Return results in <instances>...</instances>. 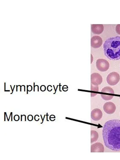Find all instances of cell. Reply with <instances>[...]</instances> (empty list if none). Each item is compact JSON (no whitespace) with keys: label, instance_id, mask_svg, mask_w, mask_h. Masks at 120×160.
I'll list each match as a JSON object with an SVG mask.
<instances>
[{"label":"cell","instance_id":"cell-1","mask_svg":"<svg viewBox=\"0 0 120 160\" xmlns=\"http://www.w3.org/2000/svg\"><path fill=\"white\" fill-rule=\"evenodd\" d=\"M103 137L106 148L113 151H120V120L106 122L103 127Z\"/></svg>","mask_w":120,"mask_h":160},{"label":"cell","instance_id":"cell-2","mask_svg":"<svg viewBox=\"0 0 120 160\" xmlns=\"http://www.w3.org/2000/svg\"><path fill=\"white\" fill-rule=\"evenodd\" d=\"M104 54L111 60L120 59V36L108 39L104 44Z\"/></svg>","mask_w":120,"mask_h":160},{"label":"cell","instance_id":"cell-3","mask_svg":"<svg viewBox=\"0 0 120 160\" xmlns=\"http://www.w3.org/2000/svg\"><path fill=\"white\" fill-rule=\"evenodd\" d=\"M120 80V75L116 72L110 73L106 78L107 83L110 86L116 85L119 82Z\"/></svg>","mask_w":120,"mask_h":160},{"label":"cell","instance_id":"cell-4","mask_svg":"<svg viewBox=\"0 0 120 160\" xmlns=\"http://www.w3.org/2000/svg\"><path fill=\"white\" fill-rule=\"evenodd\" d=\"M96 66L99 71L105 72L107 71L110 68V64L106 60L100 58L97 60Z\"/></svg>","mask_w":120,"mask_h":160},{"label":"cell","instance_id":"cell-5","mask_svg":"<svg viewBox=\"0 0 120 160\" xmlns=\"http://www.w3.org/2000/svg\"><path fill=\"white\" fill-rule=\"evenodd\" d=\"M102 93H106V94H101V95L102 98L104 99L105 101H109L111 100L114 97V96L112 95L114 94V91L113 89L110 88V87H105L102 89L101 91Z\"/></svg>","mask_w":120,"mask_h":160},{"label":"cell","instance_id":"cell-6","mask_svg":"<svg viewBox=\"0 0 120 160\" xmlns=\"http://www.w3.org/2000/svg\"><path fill=\"white\" fill-rule=\"evenodd\" d=\"M91 84L98 86L102 83V77L98 73H93L91 75Z\"/></svg>","mask_w":120,"mask_h":160},{"label":"cell","instance_id":"cell-7","mask_svg":"<svg viewBox=\"0 0 120 160\" xmlns=\"http://www.w3.org/2000/svg\"><path fill=\"white\" fill-rule=\"evenodd\" d=\"M103 43L102 39L98 36L92 37L91 39V46L94 48H98Z\"/></svg>","mask_w":120,"mask_h":160},{"label":"cell","instance_id":"cell-8","mask_svg":"<svg viewBox=\"0 0 120 160\" xmlns=\"http://www.w3.org/2000/svg\"><path fill=\"white\" fill-rule=\"evenodd\" d=\"M103 108L104 112L109 114H113L116 111V105L111 102H107L104 104Z\"/></svg>","mask_w":120,"mask_h":160},{"label":"cell","instance_id":"cell-9","mask_svg":"<svg viewBox=\"0 0 120 160\" xmlns=\"http://www.w3.org/2000/svg\"><path fill=\"white\" fill-rule=\"evenodd\" d=\"M103 117V113L102 111L98 108H95L91 112V118L94 121H99Z\"/></svg>","mask_w":120,"mask_h":160},{"label":"cell","instance_id":"cell-10","mask_svg":"<svg viewBox=\"0 0 120 160\" xmlns=\"http://www.w3.org/2000/svg\"><path fill=\"white\" fill-rule=\"evenodd\" d=\"M104 151V147L101 143L97 142L91 145V152H103Z\"/></svg>","mask_w":120,"mask_h":160},{"label":"cell","instance_id":"cell-11","mask_svg":"<svg viewBox=\"0 0 120 160\" xmlns=\"http://www.w3.org/2000/svg\"><path fill=\"white\" fill-rule=\"evenodd\" d=\"M104 30V27L102 24H92L91 25V31L94 34H101L103 33Z\"/></svg>","mask_w":120,"mask_h":160},{"label":"cell","instance_id":"cell-12","mask_svg":"<svg viewBox=\"0 0 120 160\" xmlns=\"http://www.w3.org/2000/svg\"><path fill=\"white\" fill-rule=\"evenodd\" d=\"M99 135L98 132L96 131H91V143H92L97 141Z\"/></svg>","mask_w":120,"mask_h":160},{"label":"cell","instance_id":"cell-13","mask_svg":"<svg viewBox=\"0 0 120 160\" xmlns=\"http://www.w3.org/2000/svg\"><path fill=\"white\" fill-rule=\"evenodd\" d=\"M91 90L94 91H98V88L97 86H94L91 84Z\"/></svg>","mask_w":120,"mask_h":160},{"label":"cell","instance_id":"cell-14","mask_svg":"<svg viewBox=\"0 0 120 160\" xmlns=\"http://www.w3.org/2000/svg\"><path fill=\"white\" fill-rule=\"evenodd\" d=\"M116 32L120 35V24H117L116 26Z\"/></svg>","mask_w":120,"mask_h":160},{"label":"cell","instance_id":"cell-15","mask_svg":"<svg viewBox=\"0 0 120 160\" xmlns=\"http://www.w3.org/2000/svg\"><path fill=\"white\" fill-rule=\"evenodd\" d=\"M27 119L29 121H32L33 119V117L32 115H29L27 117Z\"/></svg>","mask_w":120,"mask_h":160},{"label":"cell","instance_id":"cell-16","mask_svg":"<svg viewBox=\"0 0 120 160\" xmlns=\"http://www.w3.org/2000/svg\"></svg>","mask_w":120,"mask_h":160}]
</instances>
